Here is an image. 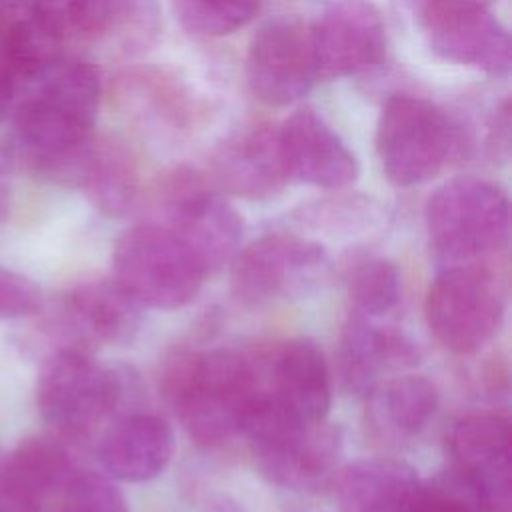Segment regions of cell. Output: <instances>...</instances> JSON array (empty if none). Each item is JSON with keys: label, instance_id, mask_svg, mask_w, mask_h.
Returning a JSON list of instances; mask_svg holds the SVG:
<instances>
[{"label": "cell", "instance_id": "24", "mask_svg": "<svg viewBox=\"0 0 512 512\" xmlns=\"http://www.w3.org/2000/svg\"><path fill=\"white\" fill-rule=\"evenodd\" d=\"M420 482L404 460L362 458L340 470L336 500L342 512H404Z\"/></svg>", "mask_w": 512, "mask_h": 512}, {"label": "cell", "instance_id": "5", "mask_svg": "<svg viewBox=\"0 0 512 512\" xmlns=\"http://www.w3.org/2000/svg\"><path fill=\"white\" fill-rule=\"evenodd\" d=\"M426 232L434 254L448 266L484 262L508 244V198L484 178H452L428 198Z\"/></svg>", "mask_w": 512, "mask_h": 512}, {"label": "cell", "instance_id": "2", "mask_svg": "<svg viewBox=\"0 0 512 512\" xmlns=\"http://www.w3.org/2000/svg\"><path fill=\"white\" fill-rule=\"evenodd\" d=\"M162 388L184 432L200 446L242 434L262 396L260 368L234 350H186L168 358Z\"/></svg>", "mask_w": 512, "mask_h": 512}, {"label": "cell", "instance_id": "34", "mask_svg": "<svg viewBox=\"0 0 512 512\" xmlns=\"http://www.w3.org/2000/svg\"><path fill=\"white\" fill-rule=\"evenodd\" d=\"M8 206H10V186L6 180L4 164L0 162V220H4V216L8 214Z\"/></svg>", "mask_w": 512, "mask_h": 512}, {"label": "cell", "instance_id": "7", "mask_svg": "<svg viewBox=\"0 0 512 512\" xmlns=\"http://www.w3.org/2000/svg\"><path fill=\"white\" fill-rule=\"evenodd\" d=\"M506 298V280L488 260L450 264L428 290L426 320L446 350L470 356L496 338Z\"/></svg>", "mask_w": 512, "mask_h": 512}, {"label": "cell", "instance_id": "36", "mask_svg": "<svg viewBox=\"0 0 512 512\" xmlns=\"http://www.w3.org/2000/svg\"><path fill=\"white\" fill-rule=\"evenodd\" d=\"M14 2H18V0H0V10L6 8V6H10V4H14Z\"/></svg>", "mask_w": 512, "mask_h": 512}, {"label": "cell", "instance_id": "17", "mask_svg": "<svg viewBox=\"0 0 512 512\" xmlns=\"http://www.w3.org/2000/svg\"><path fill=\"white\" fill-rule=\"evenodd\" d=\"M456 472L472 480L496 506H510V424L500 414H470L448 436Z\"/></svg>", "mask_w": 512, "mask_h": 512}, {"label": "cell", "instance_id": "8", "mask_svg": "<svg viewBox=\"0 0 512 512\" xmlns=\"http://www.w3.org/2000/svg\"><path fill=\"white\" fill-rule=\"evenodd\" d=\"M114 280L144 308L176 310L196 298L204 270L160 222L124 230L112 250Z\"/></svg>", "mask_w": 512, "mask_h": 512}, {"label": "cell", "instance_id": "27", "mask_svg": "<svg viewBox=\"0 0 512 512\" xmlns=\"http://www.w3.org/2000/svg\"><path fill=\"white\" fill-rule=\"evenodd\" d=\"M342 280L354 312L380 318L390 314L402 296V278L396 264L376 254H354L344 262Z\"/></svg>", "mask_w": 512, "mask_h": 512}, {"label": "cell", "instance_id": "15", "mask_svg": "<svg viewBox=\"0 0 512 512\" xmlns=\"http://www.w3.org/2000/svg\"><path fill=\"white\" fill-rule=\"evenodd\" d=\"M278 136L290 180L340 190L358 178L356 156L314 110L294 112L278 128Z\"/></svg>", "mask_w": 512, "mask_h": 512}, {"label": "cell", "instance_id": "37", "mask_svg": "<svg viewBox=\"0 0 512 512\" xmlns=\"http://www.w3.org/2000/svg\"><path fill=\"white\" fill-rule=\"evenodd\" d=\"M44 512H56V504H54V506H50V508H48V510H44Z\"/></svg>", "mask_w": 512, "mask_h": 512}, {"label": "cell", "instance_id": "32", "mask_svg": "<svg viewBox=\"0 0 512 512\" xmlns=\"http://www.w3.org/2000/svg\"><path fill=\"white\" fill-rule=\"evenodd\" d=\"M492 0H394V6L398 14H404L418 22L426 14L450 10V8H462V6H490Z\"/></svg>", "mask_w": 512, "mask_h": 512}, {"label": "cell", "instance_id": "31", "mask_svg": "<svg viewBox=\"0 0 512 512\" xmlns=\"http://www.w3.org/2000/svg\"><path fill=\"white\" fill-rule=\"evenodd\" d=\"M42 306L38 286L26 276L0 266V318L34 314Z\"/></svg>", "mask_w": 512, "mask_h": 512}, {"label": "cell", "instance_id": "6", "mask_svg": "<svg viewBox=\"0 0 512 512\" xmlns=\"http://www.w3.org/2000/svg\"><path fill=\"white\" fill-rule=\"evenodd\" d=\"M122 398V374L94 360L84 348L62 346L38 370L36 404L60 438H90Z\"/></svg>", "mask_w": 512, "mask_h": 512}, {"label": "cell", "instance_id": "19", "mask_svg": "<svg viewBox=\"0 0 512 512\" xmlns=\"http://www.w3.org/2000/svg\"><path fill=\"white\" fill-rule=\"evenodd\" d=\"M174 446V432L162 416L132 412L106 428L100 438L98 456L110 478L148 482L166 470Z\"/></svg>", "mask_w": 512, "mask_h": 512}, {"label": "cell", "instance_id": "18", "mask_svg": "<svg viewBox=\"0 0 512 512\" xmlns=\"http://www.w3.org/2000/svg\"><path fill=\"white\" fill-rule=\"evenodd\" d=\"M76 470L64 442L32 436L0 464V490L20 512H44L58 502Z\"/></svg>", "mask_w": 512, "mask_h": 512}, {"label": "cell", "instance_id": "16", "mask_svg": "<svg viewBox=\"0 0 512 512\" xmlns=\"http://www.w3.org/2000/svg\"><path fill=\"white\" fill-rule=\"evenodd\" d=\"M264 394L288 414L320 422L332 404L330 368L322 348L310 338L282 342L262 370Z\"/></svg>", "mask_w": 512, "mask_h": 512}, {"label": "cell", "instance_id": "3", "mask_svg": "<svg viewBox=\"0 0 512 512\" xmlns=\"http://www.w3.org/2000/svg\"><path fill=\"white\" fill-rule=\"evenodd\" d=\"M242 434L248 438L260 474L282 488L310 490L328 482L342 456V434L320 422H306L264 392L250 410Z\"/></svg>", "mask_w": 512, "mask_h": 512}, {"label": "cell", "instance_id": "22", "mask_svg": "<svg viewBox=\"0 0 512 512\" xmlns=\"http://www.w3.org/2000/svg\"><path fill=\"white\" fill-rule=\"evenodd\" d=\"M30 6L58 42L94 40L126 24L144 38L156 18L152 0H32Z\"/></svg>", "mask_w": 512, "mask_h": 512}, {"label": "cell", "instance_id": "28", "mask_svg": "<svg viewBox=\"0 0 512 512\" xmlns=\"http://www.w3.org/2000/svg\"><path fill=\"white\" fill-rule=\"evenodd\" d=\"M304 228L322 234H358L372 228L378 220V206L358 194L314 200L298 208L294 216Z\"/></svg>", "mask_w": 512, "mask_h": 512}, {"label": "cell", "instance_id": "33", "mask_svg": "<svg viewBox=\"0 0 512 512\" xmlns=\"http://www.w3.org/2000/svg\"><path fill=\"white\" fill-rule=\"evenodd\" d=\"M14 96V80L10 72L0 64V122L6 118Z\"/></svg>", "mask_w": 512, "mask_h": 512}, {"label": "cell", "instance_id": "1", "mask_svg": "<svg viewBox=\"0 0 512 512\" xmlns=\"http://www.w3.org/2000/svg\"><path fill=\"white\" fill-rule=\"evenodd\" d=\"M40 88L16 112L18 140L38 172L78 184L94 142L100 108V74L90 62H56Z\"/></svg>", "mask_w": 512, "mask_h": 512}, {"label": "cell", "instance_id": "11", "mask_svg": "<svg viewBox=\"0 0 512 512\" xmlns=\"http://www.w3.org/2000/svg\"><path fill=\"white\" fill-rule=\"evenodd\" d=\"M314 80L308 28L294 18H274L254 32L246 52V82L262 104L290 106L308 94Z\"/></svg>", "mask_w": 512, "mask_h": 512}, {"label": "cell", "instance_id": "10", "mask_svg": "<svg viewBox=\"0 0 512 512\" xmlns=\"http://www.w3.org/2000/svg\"><path fill=\"white\" fill-rule=\"evenodd\" d=\"M330 270L328 252L296 234H266L232 258L234 294L252 306L302 296L318 286Z\"/></svg>", "mask_w": 512, "mask_h": 512}, {"label": "cell", "instance_id": "20", "mask_svg": "<svg viewBox=\"0 0 512 512\" xmlns=\"http://www.w3.org/2000/svg\"><path fill=\"white\" fill-rule=\"evenodd\" d=\"M142 306L114 280H90L72 288L62 304V324L82 344L122 346L134 340Z\"/></svg>", "mask_w": 512, "mask_h": 512}, {"label": "cell", "instance_id": "9", "mask_svg": "<svg viewBox=\"0 0 512 512\" xmlns=\"http://www.w3.org/2000/svg\"><path fill=\"white\" fill-rule=\"evenodd\" d=\"M158 206V222L178 236L204 274L222 268L240 250L242 216L196 170L170 172L160 186Z\"/></svg>", "mask_w": 512, "mask_h": 512}, {"label": "cell", "instance_id": "4", "mask_svg": "<svg viewBox=\"0 0 512 512\" xmlns=\"http://www.w3.org/2000/svg\"><path fill=\"white\" fill-rule=\"evenodd\" d=\"M376 154L386 178L408 188L438 176L466 148L458 122L434 102L392 94L378 114Z\"/></svg>", "mask_w": 512, "mask_h": 512}, {"label": "cell", "instance_id": "13", "mask_svg": "<svg viewBox=\"0 0 512 512\" xmlns=\"http://www.w3.org/2000/svg\"><path fill=\"white\" fill-rule=\"evenodd\" d=\"M488 8L462 6L440 10L426 14L416 24L438 58L490 76H506L512 62L510 34Z\"/></svg>", "mask_w": 512, "mask_h": 512}, {"label": "cell", "instance_id": "21", "mask_svg": "<svg viewBox=\"0 0 512 512\" xmlns=\"http://www.w3.org/2000/svg\"><path fill=\"white\" fill-rule=\"evenodd\" d=\"M338 360L344 384L350 390L366 392L382 374L418 364L420 352L404 332L354 312L344 324Z\"/></svg>", "mask_w": 512, "mask_h": 512}, {"label": "cell", "instance_id": "23", "mask_svg": "<svg viewBox=\"0 0 512 512\" xmlns=\"http://www.w3.org/2000/svg\"><path fill=\"white\" fill-rule=\"evenodd\" d=\"M366 392V420L372 432L388 442L416 438L438 408L436 386L420 374L380 378Z\"/></svg>", "mask_w": 512, "mask_h": 512}, {"label": "cell", "instance_id": "14", "mask_svg": "<svg viewBox=\"0 0 512 512\" xmlns=\"http://www.w3.org/2000/svg\"><path fill=\"white\" fill-rule=\"evenodd\" d=\"M216 188L250 200L278 194L288 178L278 128L250 126L224 138L210 156Z\"/></svg>", "mask_w": 512, "mask_h": 512}, {"label": "cell", "instance_id": "29", "mask_svg": "<svg viewBox=\"0 0 512 512\" xmlns=\"http://www.w3.org/2000/svg\"><path fill=\"white\" fill-rule=\"evenodd\" d=\"M258 6V0H172L180 26L198 36L232 34L256 16Z\"/></svg>", "mask_w": 512, "mask_h": 512}, {"label": "cell", "instance_id": "26", "mask_svg": "<svg viewBox=\"0 0 512 512\" xmlns=\"http://www.w3.org/2000/svg\"><path fill=\"white\" fill-rule=\"evenodd\" d=\"M58 44L32 6L14 2L0 10V64L10 76L40 78L60 60Z\"/></svg>", "mask_w": 512, "mask_h": 512}, {"label": "cell", "instance_id": "25", "mask_svg": "<svg viewBox=\"0 0 512 512\" xmlns=\"http://www.w3.org/2000/svg\"><path fill=\"white\" fill-rule=\"evenodd\" d=\"M78 184L106 216H126L140 196V172L132 154L116 142H92Z\"/></svg>", "mask_w": 512, "mask_h": 512}, {"label": "cell", "instance_id": "12", "mask_svg": "<svg viewBox=\"0 0 512 512\" xmlns=\"http://www.w3.org/2000/svg\"><path fill=\"white\" fill-rule=\"evenodd\" d=\"M316 78H344L378 66L386 56V28L368 0H340L310 28Z\"/></svg>", "mask_w": 512, "mask_h": 512}, {"label": "cell", "instance_id": "35", "mask_svg": "<svg viewBox=\"0 0 512 512\" xmlns=\"http://www.w3.org/2000/svg\"><path fill=\"white\" fill-rule=\"evenodd\" d=\"M0 512H20V510L2 494V490H0Z\"/></svg>", "mask_w": 512, "mask_h": 512}, {"label": "cell", "instance_id": "30", "mask_svg": "<svg viewBox=\"0 0 512 512\" xmlns=\"http://www.w3.org/2000/svg\"><path fill=\"white\" fill-rule=\"evenodd\" d=\"M56 512H130V508L110 476L78 468L64 486Z\"/></svg>", "mask_w": 512, "mask_h": 512}]
</instances>
